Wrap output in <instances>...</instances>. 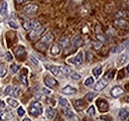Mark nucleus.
<instances>
[{"mask_svg": "<svg viewBox=\"0 0 129 121\" xmlns=\"http://www.w3.org/2000/svg\"><path fill=\"white\" fill-rule=\"evenodd\" d=\"M73 106L77 109V111H81L84 109V107L86 106V103L84 102V99H76L73 101Z\"/></svg>", "mask_w": 129, "mask_h": 121, "instance_id": "nucleus-7", "label": "nucleus"}, {"mask_svg": "<svg viewBox=\"0 0 129 121\" xmlns=\"http://www.w3.org/2000/svg\"><path fill=\"white\" fill-rule=\"evenodd\" d=\"M125 48H126V46H124V45L116 46V47H114V48L111 50V54H119V53H121L122 51H123Z\"/></svg>", "mask_w": 129, "mask_h": 121, "instance_id": "nucleus-16", "label": "nucleus"}, {"mask_svg": "<svg viewBox=\"0 0 129 121\" xmlns=\"http://www.w3.org/2000/svg\"><path fill=\"white\" fill-rule=\"evenodd\" d=\"M73 46H76V47H79L81 46V44H83V40H81L80 37H76L73 40Z\"/></svg>", "mask_w": 129, "mask_h": 121, "instance_id": "nucleus-26", "label": "nucleus"}, {"mask_svg": "<svg viewBox=\"0 0 129 121\" xmlns=\"http://www.w3.org/2000/svg\"><path fill=\"white\" fill-rule=\"evenodd\" d=\"M67 62L74 65V66H80L81 64L84 63V58H83V53H79L78 55L74 57V58H72V59H69Z\"/></svg>", "mask_w": 129, "mask_h": 121, "instance_id": "nucleus-3", "label": "nucleus"}, {"mask_svg": "<svg viewBox=\"0 0 129 121\" xmlns=\"http://www.w3.org/2000/svg\"><path fill=\"white\" fill-rule=\"evenodd\" d=\"M38 10V5L36 4H28L24 7V11L28 14H34Z\"/></svg>", "mask_w": 129, "mask_h": 121, "instance_id": "nucleus-9", "label": "nucleus"}, {"mask_svg": "<svg viewBox=\"0 0 129 121\" xmlns=\"http://www.w3.org/2000/svg\"><path fill=\"white\" fill-rule=\"evenodd\" d=\"M99 120H110V118H107V116H101Z\"/></svg>", "mask_w": 129, "mask_h": 121, "instance_id": "nucleus-46", "label": "nucleus"}, {"mask_svg": "<svg viewBox=\"0 0 129 121\" xmlns=\"http://www.w3.org/2000/svg\"><path fill=\"white\" fill-rule=\"evenodd\" d=\"M46 68L48 70H50V72L53 73L54 76H58L60 73V66H53V65H48V66H46Z\"/></svg>", "mask_w": 129, "mask_h": 121, "instance_id": "nucleus-13", "label": "nucleus"}, {"mask_svg": "<svg viewBox=\"0 0 129 121\" xmlns=\"http://www.w3.org/2000/svg\"><path fill=\"white\" fill-rule=\"evenodd\" d=\"M95 97V93L94 92H89L87 94L85 95V100H87V101H92V99Z\"/></svg>", "mask_w": 129, "mask_h": 121, "instance_id": "nucleus-28", "label": "nucleus"}, {"mask_svg": "<svg viewBox=\"0 0 129 121\" xmlns=\"http://www.w3.org/2000/svg\"><path fill=\"white\" fill-rule=\"evenodd\" d=\"M93 82H94V79H93L92 77H89V78H87L85 82H84V85H86V86H90V85L93 84Z\"/></svg>", "mask_w": 129, "mask_h": 121, "instance_id": "nucleus-30", "label": "nucleus"}, {"mask_svg": "<svg viewBox=\"0 0 129 121\" xmlns=\"http://www.w3.org/2000/svg\"><path fill=\"white\" fill-rule=\"evenodd\" d=\"M93 45H94V49L98 50L100 47H101V45H102V43H100V42H98V43H93Z\"/></svg>", "mask_w": 129, "mask_h": 121, "instance_id": "nucleus-44", "label": "nucleus"}, {"mask_svg": "<svg viewBox=\"0 0 129 121\" xmlns=\"http://www.w3.org/2000/svg\"><path fill=\"white\" fill-rule=\"evenodd\" d=\"M60 52H61V47H60L59 45L55 44V45H53V46H52V49H51L52 55L57 56V55H59V54H60Z\"/></svg>", "mask_w": 129, "mask_h": 121, "instance_id": "nucleus-15", "label": "nucleus"}, {"mask_svg": "<svg viewBox=\"0 0 129 121\" xmlns=\"http://www.w3.org/2000/svg\"><path fill=\"white\" fill-rule=\"evenodd\" d=\"M30 60L33 62V64H34V65H37V66L39 65V60H36V59H35V57L31 56V57H30Z\"/></svg>", "mask_w": 129, "mask_h": 121, "instance_id": "nucleus-41", "label": "nucleus"}, {"mask_svg": "<svg viewBox=\"0 0 129 121\" xmlns=\"http://www.w3.org/2000/svg\"><path fill=\"white\" fill-rule=\"evenodd\" d=\"M0 108H5V103H4V101H2L1 99H0Z\"/></svg>", "mask_w": 129, "mask_h": 121, "instance_id": "nucleus-45", "label": "nucleus"}, {"mask_svg": "<svg viewBox=\"0 0 129 121\" xmlns=\"http://www.w3.org/2000/svg\"><path fill=\"white\" fill-rule=\"evenodd\" d=\"M0 14L2 16H5L7 14V2L3 1L1 4V7H0Z\"/></svg>", "mask_w": 129, "mask_h": 121, "instance_id": "nucleus-18", "label": "nucleus"}, {"mask_svg": "<svg viewBox=\"0 0 129 121\" xmlns=\"http://www.w3.org/2000/svg\"><path fill=\"white\" fill-rule=\"evenodd\" d=\"M24 121H30V119H29V118H25Z\"/></svg>", "mask_w": 129, "mask_h": 121, "instance_id": "nucleus-49", "label": "nucleus"}, {"mask_svg": "<svg viewBox=\"0 0 129 121\" xmlns=\"http://www.w3.org/2000/svg\"><path fill=\"white\" fill-rule=\"evenodd\" d=\"M61 44L64 45L63 47H67V46H69L70 42H69V40H67V39H64V40H62V41H61Z\"/></svg>", "mask_w": 129, "mask_h": 121, "instance_id": "nucleus-38", "label": "nucleus"}, {"mask_svg": "<svg viewBox=\"0 0 129 121\" xmlns=\"http://www.w3.org/2000/svg\"><path fill=\"white\" fill-rule=\"evenodd\" d=\"M25 1H27V0H16V3L17 4H21V3L25 2Z\"/></svg>", "mask_w": 129, "mask_h": 121, "instance_id": "nucleus-47", "label": "nucleus"}, {"mask_svg": "<svg viewBox=\"0 0 129 121\" xmlns=\"http://www.w3.org/2000/svg\"><path fill=\"white\" fill-rule=\"evenodd\" d=\"M110 93H111V96L112 97H119L120 95H122L124 93V90L121 88L120 86H115V87H113V88L111 89V91H110Z\"/></svg>", "mask_w": 129, "mask_h": 121, "instance_id": "nucleus-8", "label": "nucleus"}, {"mask_svg": "<svg viewBox=\"0 0 129 121\" xmlns=\"http://www.w3.org/2000/svg\"><path fill=\"white\" fill-rule=\"evenodd\" d=\"M46 115L48 119H54L56 116V110L53 109V108H48L46 111Z\"/></svg>", "mask_w": 129, "mask_h": 121, "instance_id": "nucleus-14", "label": "nucleus"}, {"mask_svg": "<svg viewBox=\"0 0 129 121\" xmlns=\"http://www.w3.org/2000/svg\"><path fill=\"white\" fill-rule=\"evenodd\" d=\"M87 114L90 116H93L94 114H95V109H94V107L93 106H90L89 109H87Z\"/></svg>", "mask_w": 129, "mask_h": 121, "instance_id": "nucleus-33", "label": "nucleus"}, {"mask_svg": "<svg viewBox=\"0 0 129 121\" xmlns=\"http://www.w3.org/2000/svg\"><path fill=\"white\" fill-rule=\"evenodd\" d=\"M11 70H12V72H13V73H17V72H19L20 68H19V66L13 64V65H11Z\"/></svg>", "mask_w": 129, "mask_h": 121, "instance_id": "nucleus-32", "label": "nucleus"}, {"mask_svg": "<svg viewBox=\"0 0 129 121\" xmlns=\"http://www.w3.org/2000/svg\"><path fill=\"white\" fill-rule=\"evenodd\" d=\"M9 25H10V27H12V28H15V29L18 28V25H17L14 21H10V22H9Z\"/></svg>", "mask_w": 129, "mask_h": 121, "instance_id": "nucleus-42", "label": "nucleus"}, {"mask_svg": "<svg viewBox=\"0 0 129 121\" xmlns=\"http://www.w3.org/2000/svg\"><path fill=\"white\" fill-rule=\"evenodd\" d=\"M42 105L38 101H34L29 106V113L32 116H39L42 113Z\"/></svg>", "mask_w": 129, "mask_h": 121, "instance_id": "nucleus-1", "label": "nucleus"}, {"mask_svg": "<svg viewBox=\"0 0 129 121\" xmlns=\"http://www.w3.org/2000/svg\"><path fill=\"white\" fill-rule=\"evenodd\" d=\"M108 84V82H107V79L106 78H101L100 80H98V82H96V84L94 85V90L95 91H101V90H103L106 85Z\"/></svg>", "mask_w": 129, "mask_h": 121, "instance_id": "nucleus-5", "label": "nucleus"}, {"mask_svg": "<svg viewBox=\"0 0 129 121\" xmlns=\"http://www.w3.org/2000/svg\"><path fill=\"white\" fill-rule=\"evenodd\" d=\"M44 82H45V84L48 87H54V86L58 85L57 80L55 78H53V77H46L44 78Z\"/></svg>", "mask_w": 129, "mask_h": 121, "instance_id": "nucleus-10", "label": "nucleus"}, {"mask_svg": "<svg viewBox=\"0 0 129 121\" xmlns=\"http://www.w3.org/2000/svg\"><path fill=\"white\" fill-rule=\"evenodd\" d=\"M64 114H65V117H66L67 119H74V117H76L74 113L72 112V111L70 110V108H69V109H65V110H64Z\"/></svg>", "mask_w": 129, "mask_h": 121, "instance_id": "nucleus-17", "label": "nucleus"}, {"mask_svg": "<svg viewBox=\"0 0 129 121\" xmlns=\"http://www.w3.org/2000/svg\"><path fill=\"white\" fill-rule=\"evenodd\" d=\"M119 117L121 120H127L128 119V111L126 109H120L119 110Z\"/></svg>", "mask_w": 129, "mask_h": 121, "instance_id": "nucleus-19", "label": "nucleus"}, {"mask_svg": "<svg viewBox=\"0 0 129 121\" xmlns=\"http://www.w3.org/2000/svg\"><path fill=\"white\" fill-rule=\"evenodd\" d=\"M23 27L26 30H34V29H38L41 27L40 23L38 21H32V22H24Z\"/></svg>", "mask_w": 129, "mask_h": 121, "instance_id": "nucleus-6", "label": "nucleus"}, {"mask_svg": "<svg viewBox=\"0 0 129 121\" xmlns=\"http://www.w3.org/2000/svg\"><path fill=\"white\" fill-rule=\"evenodd\" d=\"M43 31H44V29L43 28H38V29H34V30H32V32H30L29 33V38L28 39H30V40H33L34 38H37L41 33H43Z\"/></svg>", "mask_w": 129, "mask_h": 121, "instance_id": "nucleus-11", "label": "nucleus"}, {"mask_svg": "<svg viewBox=\"0 0 129 121\" xmlns=\"http://www.w3.org/2000/svg\"><path fill=\"white\" fill-rule=\"evenodd\" d=\"M76 92H77V89L74 88V87L71 86V85H67L62 89V93H65V94H67V95L74 94Z\"/></svg>", "mask_w": 129, "mask_h": 121, "instance_id": "nucleus-12", "label": "nucleus"}, {"mask_svg": "<svg viewBox=\"0 0 129 121\" xmlns=\"http://www.w3.org/2000/svg\"><path fill=\"white\" fill-rule=\"evenodd\" d=\"M7 73V68L4 64H0V77H3Z\"/></svg>", "mask_w": 129, "mask_h": 121, "instance_id": "nucleus-22", "label": "nucleus"}, {"mask_svg": "<svg viewBox=\"0 0 129 121\" xmlns=\"http://www.w3.org/2000/svg\"><path fill=\"white\" fill-rule=\"evenodd\" d=\"M17 112H18V115L19 116H23L25 114V110L22 108V107H19V108L17 109Z\"/></svg>", "mask_w": 129, "mask_h": 121, "instance_id": "nucleus-37", "label": "nucleus"}, {"mask_svg": "<svg viewBox=\"0 0 129 121\" xmlns=\"http://www.w3.org/2000/svg\"><path fill=\"white\" fill-rule=\"evenodd\" d=\"M59 103H60V105L61 106H63V107H66V108H70V103H69V101L66 99V98H64V97H61L60 99H59Z\"/></svg>", "mask_w": 129, "mask_h": 121, "instance_id": "nucleus-20", "label": "nucleus"}, {"mask_svg": "<svg viewBox=\"0 0 129 121\" xmlns=\"http://www.w3.org/2000/svg\"><path fill=\"white\" fill-rule=\"evenodd\" d=\"M113 75H114V71H111L109 72H107L106 75H105V78L106 79H111L113 77Z\"/></svg>", "mask_w": 129, "mask_h": 121, "instance_id": "nucleus-34", "label": "nucleus"}, {"mask_svg": "<svg viewBox=\"0 0 129 121\" xmlns=\"http://www.w3.org/2000/svg\"><path fill=\"white\" fill-rule=\"evenodd\" d=\"M53 40H54V35L52 34V33H47V34L41 39V41H40V45H43L44 46V48L47 49V45H49L53 42Z\"/></svg>", "mask_w": 129, "mask_h": 121, "instance_id": "nucleus-2", "label": "nucleus"}, {"mask_svg": "<svg viewBox=\"0 0 129 121\" xmlns=\"http://www.w3.org/2000/svg\"><path fill=\"white\" fill-rule=\"evenodd\" d=\"M19 79H20V82H21L24 85H28V82H27V76H26V73H21L19 77Z\"/></svg>", "mask_w": 129, "mask_h": 121, "instance_id": "nucleus-24", "label": "nucleus"}, {"mask_svg": "<svg viewBox=\"0 0 129 121\" xmlns=\"http://www.w3.org/2000/svg\"><path fill=\"white\" fill-rule=\"evenodd\" d=\"M11 90H12V87H11L10 85H8V86L5 88V90H4V95H8L9 93L11 92Z\"/></svg>", "mask_w": 129, "mask_h": 121, "instance_id": "nucleus-36", "label": "nucleus"}, {"mask_svg": "<svg viewBox=\"0 0 129 121\" xmlns=\"http://www.w3.org/2000/svg\"><path fill=\"white\" fill-rule=\"evenodd\" d=\"M23 53H24V48H22V47H20V48H19V50L16 52V55L19 57L20 55H22Z\"/></svg>", "mask_w": 129, "mask_h": 121, "instance_id": "nucleus-40", "label": "nucleus"}, {"mask_svg": "<svg viewBox=\"0 0 129 121\" xmlns=\"http://www.w3.org/2000/svg\"><path fill=\"white\" fill-rule=\"evenodd\" d=\"M7 102H8V104L11 107H13V108H15V107L18 106V101H16V100L13 99V98H8L7 99Z\"/></svg>", "mask_w": 129, "mask_h": 121, "instance_id": "nucleus-25", "label": "nucleus"}, {"mask_svg": "<svg viewBox=\"0 0 129 121\" xmlns=\"http://www.w3.org/2000/svg\"><path fill=\"white\" fill-rule=\"evenodd\" d=\"M97 40L100 42V43H106L107 42V39H106V37L104 36V35H100V34H97Z\"/></svg>", "mask_w": 129, "mask_h": 121, "instance_id": "nucleus-29", "label": "nucleus"}, {"mask_svg": "<svg viewBox=\"0 0 129 121\" xmlns=\"http://www.w3.org/2000/svg\"><path fill=\"white\" fill-rule=\"evenodd\" d=\"M92 54L90 53V52H87L86 53V60H90L91 59H92Z\"/></svg>", "mask_w": 129, "mask_h": 121, "instance_id": "nucleus-43", "label": "nucleus"}, {"mask_svg": "<svg viewBox=\"0 0 129 121\" xmlns=\"http://www.w3.org/2000/svg\"><path fill=\"white\" fill-rule=\"evenodd\" d=\"M10 117H11V115L9 113L4 112V111L0 112V120H9V119H11Z\"/></svg>", "mask_w": 129, "mask_h": 121, "instance_id": "nucleus-23", "label": "nucleus"}, {"mask_svg": "<svg viewBox=\"0 0 129 121\" xmlns=\"http://www.w3.org/2000/svg\"><path fill=\"white\" fill-rule=\"evenodd\" d=\"M60 71L62 72L65 76H69L72 73V70L69 68V66H60Z\"/></svg>", "mask_w": 129, "mask_h": 121, "instance_id": "nucleus-21", "label": "nucleus"}, {"mask_svg": "<svg viewBox=\"0 0 129 121\" xmlns=\"http://www.w3.org/2000/svg\"><path fill=\"white\" fill-rule=\"evenodd\" d=\"M43 92H45V94H50V91L48 89H46V88L43 89Z\"/></svg>", "mask_w": 129, "mask_h": 121, "instance_id": "nucleus-48", "label": "nucleus"}, {"mask_svg": "<svg viewBox=\"0 0 129 121\" xmlns=\"http://www.w3.org/2000/svg\"><path fill=\"white\" fill-rule=\"evenodd\" d=\"M71 77L73 79H74V80H77V79L80 78V76L79 75V73H77V72H73V73H71Z\"/></svg>", "mask_w": 129, "mask_h": 121, "instance_id": "nucleus-35", "label": "nucleus"}, {"mask_svg": "<svg viewBox=\"0 0 129 121\" xmlns=\"http://www.w3.org/2000/svg\"><path fill=\"white\" fill-rule=\"evenodd\" d=\"M20 91H21V89H20L19 87H15V88H14V91H13V92L11 93V94H12V96H13V97H18V96H19Z\"/></svg>", "mask_w": 129, "mask_h": 121, "instance_id": "nucleus-31", "label": "nucleus"}, {"mask_svg": "<svg viewBox=\"0 0 129 121\" xmlns=\"http://www.w3.org/2000/svg\"><path fill=\"white\" fill-rule=\"evenodd\" d=\"M96 105L98 107L99 112H102V113L108 111V108H109L107 101H106V100H104V99H98L96 101Z\"/></svg>", "mask_w": 129, "mask_h": 121, "instance_id": "nucleus-4", "label": "nucleus"}, {"mask_svg": "<svg viewBox=\"0 0 129 121\" xmlns=\"http://www.w3.org/2000/svg\"><path fill=\"white\" fill-rule=\"evenodd\" d=\"M92 72H93V75L95 76V77H99L100 73L102 72V68H101V66H97V68L92 70Z\"/></svg>", "mask_w": 129, "mask_h": 121, "instance_id": "nucleus-27", "label": "nucleus"}, {"mask_svg": "<svg viewBox=\"0 0 129 121\" xmlns=\"http://www.w3.org/2000/svg\"><path fill=\"white\" fill-rule=\"evenodd\" d=\"M6 59H7V60H9V62H11V60H13V57L11 56V53L10 52L6 53Z\"/></svg>", "mask_w": 129, "mask_h": 121, "instance_id": "nucleus-39", "label": "nucleus"}]
</instances>
